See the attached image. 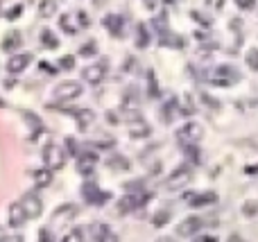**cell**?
I'll list each match as a JSON object with an SVG mask.
<instances>
[{
  "label": "cell",
  "instance_id": "6da1fadb",
  "mask_svg": "<svg viewBox=\"0 0 258 242\" xmlns=\"http://www.w3.org/2000/svg\"><path fill=\"white\" fill-rule=\"evenodd\" d=\"M190 179H192V165L184 163L170 172V177L166 179V188L168 190H181L190 183Z\"/></svg>",
  "mask_w": 258,
  "mask_h": 242
},
{
  "label": "cell",
  "instance_id": "7a4b0ae2",
  "mask_svg": "<svg viewBox=\"0 0 258 242\" xmlns=\"http://www.w3.org/2000/svg\"><path fill=\"white\" fill-rule=\"evenodd\" d=\"M66 154L68 152L61 147V145L57 143H50L43 150V163H46V168H50V170H61L64 165H66Z\"/></svg>",
  "mask_w": 258,
  "mask_h": 242
},
{
  "label": "cell",
  "instance_id": "3957f363",
  "mask_svg": "<svg viewBox=\"0 0 258 242\" xmlns=\"http://www.w3.org/2000/svg\"><path fill=\"white\" fill-rule=\"evenodd\" d=\"M240 79H242V75L233 66H220V68H215L211 72V82L215 86H233V84H238Z\"/></svg>",
  "mask_w": 258,
  "mask_h": 242
},
{
  "label": "cell",
  "instance_id": "277c9868",
  "mask_svg": "<svg viewBox=\"0 0 258 242\" xmlns=\"http://www.w3.org/2000/svg\"><path fill=\"white\" fill-rule=\"evenodd\" d=\"M150 199V192H145V190H134V192H127L122 199L118 202V213H132V210L140 208L143 204Z\"/></svg>",
  "mask_w": 258,
  "mask_h": 242
},
{
  "label": "cell",
  "instance_id": "5b68a950",
  "mask_svg": "<svg viewBox=\"0 0 258 242\" xmlns=\"http://www.w3.org/2000/svg\"><path fill=\"white\" fill-rule=\"evenodd\" d=\"M204 136V129L199 122H186L181 129L177 131V140L181 145H197Z\"/></svg>",
  "mask_w": 258,
  "mask_h": 242
},
{
  "label": "cell",
  "instance_id": "8992f818",
  "mask_svg": "<svg viewBox=\"0 0 258 242\" xmlns=\"http://www.w3.org/2000/svg\"><path fill=\"white\" fill-rule=\"evenodd\" d=\"M106 70H109V64H106V59L93 61L91 66H86L84 70H82V79H84V82H88V84H100V82L104 79Z\"/></svg>",
  "mask_w": 258,
  "mask_h": 242
},
{
  "label": "cell",
  "instance_id": "52a82bcc",
  "mask_svg": "<svg viewBox=\"0 0 258 242\" xmlns=\"http://www.w3.org/2000/svg\"><path fill=\"white\" fill-rule=\"evenodd\" d=\"M57 102H68V100H77L82 95V84L77 82H61L59 86H54L52 91Z\"/></svg>",
  "mask_w": 258,
  "mask_h": 242
},
{
  "label": "cell",
  "instance_id": "ba28073f",
  "mask_svg": "<svg viewBox=\"0 0 258 242\" xmlns=\"http://www.w3.org/2000/svg\"><path fill=\"white\" fill-rule=\"evenodd\" d=\"M20 206L25 210L27 220H36V217L43 213V202H41L39 195H34V192H25V195L20 197Z\"/></svg>",
  "mask_w": 258,
  "mask_h": 242
},
{
  "label": "cell",
  "instance_id": "9c48e42d",
  "mask_svg": "<svg viewBox=\"0 0 258 242\" xmlns=\"http://www.w3.org/2000/svg\"><path fill=\"white\" fill-rule=\"evenodd\" d=\"M77 213H80V208H77L75 204H61L59 208L52 213V220H50V224L59 229V226H64V224L70 222V220H73Z\"/></svg>",
  "mask_w": 258,
  "mask_h": 242
},
{
  "label": "cell",
  "instance_id": "30bf717a",
  "mask_svg": "<svg viewBox=\"0 0 258 242\" xmlns=\"http://www.w3.org/2000/svg\"><path fill=\"white\" fill-rule=\"evenodd\" d=\"M82 197H84L88 204H93V206H102V204L109 199V195L102 192V190L98 188V183H93V181H86L84 186H82Z\"/></svg>",
  "mask_w": 258,
  "mask_h": 242
},
{
  "label": "cell",
  "instance_id": "8fae6325",
  "mask_svg": "<svg viewBox=\"0 0 258 242\" xmlns=\"http://www.w3.org/2000/svg\"><path fill=\"white\" fill-rule=\"evenodd\" d=\"M202 226H204V220H202V217L190 215V217H186L184 222L177 226V233H179V236H184V238H190V236H195V233H199Z\"/></svg>",
  "mask_w": 258,
  "mask_h": 242
},
{
  "label": "cell",
  "instance_id": "7c38bea8",
  "mask_svg": "<svg viewBox=\"0 0 258 242\" xmlns=\"http://www.w3.org/2000/svg\"><path fill=\"white\" fill-rule=\"evenodd\" d=\"M127 131H129L132 138H147L152 134V127L143 118H134V120H127Z\"/></svg>",
  "mask_w": 258,
  "mask_h": 242
},
{
  "label": "cell",
  "instance_id": "4fadbf2b",
  "mask_svg": "<svg viewBox=\"0 0 258 242\" xmlns=\"http://www.w3.org/2000/svg\"><path fill=\"white\" fill-rule=\"evenodd\" d=\"M95 163H98V154H95V152H82L80 156H77V170H80V174H84V177L91 174Z\"/></svg>",
  "mask_w": 258,
  "mask_h": 242
},
{
  "label": "cell",
  "instance_id": "5bb4252c",
  "mask_svg": "<svg viewBox=\"0 0 258 242\" xmlns=\"http://www.w3.org/2000/svg\"><path fill=\"white\" fill-rule=\"evenodd\" d=\"M30 61H32V57L30 54H14L12 59L7 61V72H12V75H16V72H23L30 66Z\"/></svg>",
  "mask_w": 258,
  "mask_h": 242
},
{
  "label": "cell",
  "instance_id": "9a60e30c",
  "mask_svg": "<svg viewBox=\"0 0 258 242\" xmlns=\"http://www.w3.org/2000/svg\"><path fill=\"white\" fill-rule=\"evenodd\" d=\"M20 116H23V120H25V124H27V129H30V136L39 138L41 131H43V122L39 120V116H34L32 111H23Z\"/></svg>",
  "mask_w": 258,
  "mask_h": 242
},
{
  "label": "cell",
  "instance_id": "2e32d148",
  "mask_svg": "<svg viewBox=\"0 0 258 242\" xmlns=\"http://www.w3.org/2000/svg\"><path fill=\"white\" fill-rule=\"evenodd\" d=\"M25 222H27V215H25V210H23V206H20V202L12 204V206H9V226L18 229V226H23Z\"/></svg>",
  "mask_w": 258,
  "mask_h": 242
},
{
  "label": "cell",
  "instance_id": "e0dca14e",
  "mask_svg": "<svg viewBox=\"0 0 258 242\" xmlns=\"http://www.w3.org/2000/svg\"><path fill=\"white\" fill-rule=\"evenodd\" d=\"M177 111H179V102L170 95V98L166 100V104L161 106V120L166 124H170L172 120H174V116H177Z\"/></svg>",
  "mask_w": 258,
  "mask_h": 242
},
{
  "label": "cell",
  "instance_id": "ac0fdd59",
  "mask_svg": "<svg viewBox=\"0 0 258 242\" xmlns=\"http://www.w3.org/2000/svg\"><path fill=\"white\" fill-rule=\"evenodd\" d=\"M186 199L190 202L192 208H202V206H208V204L218 202V195H215V192H204V195H186Z\"/></svg>",
  "mask_w": 258,
  "mask_h": 242
},
{
  "label": "cell",
  "instance_id": "d6986e66",
  "mask_svg": "<svg viewBox=\"0 0 258 242\" xmlns=\"http://www.w3.org/2000/svg\"><path fill=\"white\" fill-rule=\"evenodd\" d=\"M20 43H23V34H20L18 30H12V32L2 39V50H5V52H14V50L20 48Z\"/></svg>",
  "mask_w": 258,
  "mask_h": 242
},
{
  "label": "cell",
  "instance_id": "ffe728a7",
  "mask_svg": "<svg viewBox=\"0 0 258 242\" xmlns=\"http://www.w3.org/2000/svg\"><path fill=\"white\" fill-rule=\"evenodd\" d=\"M88 233H91V242H104L111 231H109V226L104 222H93L88 226Z\"/></svg>",
  "mask_w": 258,
  "mask_h": 242
},
{
  "label": "cell",
  "instance_id": "44dd1931",
  "mask_svg": "<svg viewBox=\"0 0 258 242\" xmlns=\"http://www.w3.org/2000/svg\"><path fill=\"white\" fill-rule=\"evenodd\" d=\"M104 27L113 36H122V18H120L118 14H109L104 16Z\"/></svg>",
  "mask_w": 258,
  "mask_h": 242
},
{
  "label": "cell",
  "instance_id": "7402d4cb",
  "mask_svg": "<svg viewBox=\"0 0 258 242\" xmlns=\"http://www.w3.org/2000/svg\"><path fill=\"white\" fill-rule=\"evenodd\" d=\"M106 165L116 172H127L129 170V161H127L122 154H111V156L106 158Z\"/></svg>",
  "mask_w": 258,
  "mask_h": 242
},
{
  "label": "cell",
  "instance_id": "603a6c76",
  "mask_svg": "<svg viewBox=\"0 0 258 242\" xmlns=\"http://www.w3.org/2000/svg\"><path fill=\"white\" fill-rule=\"evenodd\" d=\"M50 181H52V170H50V168H41V170L34 172V183H36V188H46Z\"/></svg>",
  "mask_w": 258,
  "mask_h": 242
},
{
  "label": "cell",
  "instance_id": "cb8c5ba5",
  "mask_svg": "<svg viewBox=\"0 0 258 242\" xmlns=\"http://www.w3.org/2000/svg\"><path fill=\"white\" fill-rule=\"evenodd\" d=\"M145 91L147 98H159V82H156V75L154 70H147V82H145Z\"/></svg>",
  "mask_w": 258,
  "mask_h": 242
},
{
  "label": "cell",
  "instance_id": "d4e9b609",
  "mask_svg": "<svg viewBox=\"0 0 258 242\" xmlns=\"http://www.w3.org/2000/svg\"><path fill=\"white\" fill-rule=\"evenodd\" d=\"M75 120H77V124H80L82 129H86L88 124L95 122V113H93L91 109H82V111L75 113Z\"/></svg>",
  "mask_w": 258,
  "mask_h": 242
},
{
  "label": "cell",
  "instance_id": "484cf974",
  "mask_svg": "<svg viewBox=\"0 0 258 242\" xmlns=\"http://www.w3.org/2000/svg\"><path fill=\"white\" fill-rule=\"evenodd\" d=\"M59 23H61V30H64L66 34H77V32H80V27H77V23H75L73 14H64Z\"/></svg>",
  "mask_w": 258,
  "mask_h": 242
},
{
  "label": "cell",
  "instance_id": "4316f807",
  "mask_svg": "<svg viewBox=\"0 0 258 242\" xmlns=\"http://www.w3.org/2000/svg\"><path fill=\"white\" fill-rule=\"evenodd\" d=\"M161 41H163V46H172V48H186V39H181V36H177V34L172 32H163V36H161Z\"/></svg>",
  "mask_w": 258,
  "mask_h": 242
},
{
  "label": "cell",
  "instance_id": "83f0119b",
  "mask_svg": "<svg viewBox=\"0 0 258 242\" xmlns=\"http://www.w3.org/2000/svg\"><path fill=\"white\" fill-rule=\"evenodd\" d=\"M170 217H172V213H170L168 208L156 210V213H154V217H152V226H156V229H161V226H166V224L170 222Z\"/></svg>",
  "mask_w": 258,
  "mask_h": 242
},
{
  "label": "cell",
  "instance_id": "f1b7e54d",
  "mask_svg": "<svg viewBox=\"0 0 258 242\" xmlns=\"http://www.w3.org/2000/svg\"><path fill=\"white\" fill-rule=\"evenodd\" d=\"M136 46H138V48L150 46V32H147V27L143 25V23L136 27Z\"/></svg>",
  "mask_w": 258,
  "mask_h": 242
},
{
  "label": "cell",
  "instance_id": "f546056e",
  "mask_svg": "<svg viewBox=\"0 0 258 242\" xmlns=\"http://www.w3.org/2000/svg\"><path fill=\"white\" fill-rule=\"evenodd\" d=\"M54 12H57V2H54V0H43V2L39 5V16L41 18H50Z\"/></svg>",
  "mask_w": 258,
  "mask_h": 242
},
{
  "label": "cell",
  "instance_id": "4dcf8cb0",
  "mask_svg": "<svg viewBox=\"0 0 258 242\" xmlns=\"http://www.w3.org/2000/svg\"><path fill=\"white\" fill-rule=\"evenodd\" d=\"M184 147H186V158L190 161V165L202 163V154H199L197 145H184Z\"/></svg>",
  "mask_w": 258,
  "mask_h": 242
},
{
  "label": "cell",
  "instance_id": "1f68e13d",
  "mask_svg": "<svg viewBox=\"0 0 258 242\" xmlns=\"http://www.w3.org/2000/svg\"><path fill=\"white\" fill-rule=\"evenodd\" d=\"M41 41H43V46H46L48 50H54V48L59 46V39H57L50 30H43V32H41Z\"/></svg>",
  "mask_w": 258,
  "mask_h": 242
},
{
  "label": "cell",
  "instance_id": "d6a6232c",
  "mask_svg": "<svg viewBox=\"0 0 258 242\" xmlns=\"http://www.w3.org/2000/svg\"><path fill=\"white\" fill-rule=\"evenodd\" d=\"M116 145V138L113 136H98L93 140V147H102V150H111Z\"/></svg>",
  "mask_w": 258,
  "mask_h": 242
},
{
  "label": "cell",
  "instance_id": "836d02e7",
  "mask_svg": "<svg viewBox=\"0 0 258 242\" xmlns=\"http://www.w3.org/2000/svg\"><path fill=\"white\" fill-rule=\"evenodd\" d=\"M61 242H84V233H82V229H75L61 238Z\"/></svg>",
  "mask_w": 258,
  "mask_h": 242
},
{
  "label": "cell",
  "instance_id": "e575fe53",
  "mask_svg": "<svg viewBox=\"0 0 258 242\" xmlns=\"http://www.w3.org/2000/svg\"><path fill=\"white\" fill-rule=\"evenodd\" d=\"M95 52H98V46H95V41H86V46L80 48V54H82V57H93Z\"/></svg>",
  "mask_w": 258,
  "mask_h": 242
},
{
  "label": "cell",
  "instance_id": "d590c367",
  "mask_svg": "<svg viewBox=\"0 0 258 242\" xmlns=\"http://www.w3.org/2000/svg\"><path fill=\"white\" fill-rule=\"evenodd\" d=\"M245 59H247V66H249L252 70H258V50L256 48H252V50L247 52Z\"/></svg>",
  "mask_w": 258,
  "mask_h": 242
},
{
  "label": "cell",
  "instance_id": "8d00e7d4",
  "mask_svg": "<svg viewBox=\"0 0 258 242\" xmlns=\"http://www.w3.org/2000/svg\"><path fill=\"white\" fill-rule=\"evenodd\" d=\"M66 147H68V154H70V156H80L82 154L80 143H77L75 138H66Z\"/></svg>",
  "mask_w": 258,
  "mask_h": 242
},
{
  "label": "cell",
  "instance_id": "74e56055",
  "mask_svg": "<svg viewBox=\"0 0 258 242\" xmlns=\"http://www.w3.org/2000/svg\"><path fill=\"white\" fill-rule=\"evenodd\" d=\"M242 213H245L247 217H254L258 213V204H254V202H247L245 206H242Z\"/></svg>",
  "mask_w": 258,
  "mask_h": 242
},
{
  "label": "cell",
  "instance_id": "f35d334b",
  "mask_svg": "<svg viewBox=\"0 0 258 242\" xmlns=\"http://www.w3.org/2000/svg\"><path fill=\"white\" fill-rule=\"evenodd\" d=\"M39 242H57V240L52 238V231L50 229H41L39 231Z\"/></svg>",
  "mask_w": 258,
  "mask_h": 242
},
{
  "label": "cell",
  "instance_id": "ab89813d",
  "mask_svg": "<svg viewBox=\"0 0 258 242\" xmlns=\"http://www.w3.org/2000/svg\"><path fill=\"white\" fill-rule=\"evenodd\" d=\"M61 68H64V70H70V68H73L75 66V57H70V54H66V57H64V59H61Z\"/></svg>",
  "mask_w": 258,
  "mask_h": 242
},
{
  "label": "cell",
  "instance_id": "60d3db41",
  "mask_svg": "<svg viewBox=\"0 0 258 242\" xmlns=\"http://www.w3.org/2000/svg\"><path fill=\"white\" fill-rule=\"evenodd\" d=\"M18 14H23V5H16L14 7V9H9V12H7V18H16V16H18Z\"/></svg>",
  "mask_w": 258,
  "mask_h": 242
},
{
  "label": "cell",
  "instance_id": "b9f144b4",
  "mask_svg": "<svg viewBox=\"0 0 258 242\" xmlns=\"http://www.w3.org/2000/svg\"><path fill=\"white\" fill-rule=\"evenodd\" d=\"M0 242H23V236H5L0 238Z\"/></svg>",
  "mask_w": 258,
  "mask_h": 242
},
{
  "label": "cell",
  "instance_id": "7bdbcfd3",
  "mask_svg": "<svg viewBox=\"0 0 258 242\" xmlns=\"http://www.w3.org/2000/svg\"><path fill=\"white\" fill-rule=\"evenodd\" d=\"M202 100H204V102H206V104H208V106H213V109H218V102H215V100H211V95H202Z\"/></svg>",
  "mask_w": 258,
  "mask_h": 242
},
{
  "label": "cell",
  "instance_id": "ee69618b",
  "mask_svg": "<svg viewBox=\"0 0 258 242\" xmlns=\"http://www.w3.org/2000/svg\"><path fill=\"white\" fill-rule=\"evenodd\" d=\"M134 68H136V59H134V57H129V59H127V64H125V70H134Z\"/></svg>",
  "mask_w": 258,
  "mask_h": 242
},
{
  "label": "cell",
  "instance_id": "f6af8a7d",
  "mask_svg": "<svg viewBox=\"0 0 258 242\" xmlns=\"http://www.w3.org/2000/svg\"><path fill=\"white\" fill-rule=\"evenodd\" d=\"M77 18H80L82 27H88V18H86V14H84V12H80V14H77Z\"/></svg>",
  "mask_w": 258,
  "mask_h": 242
},
{
  "label": "cell",
  "instance_id": "bcb514c9",
  "mask_svg": "<svg viewBox=\"0 0 258 242\" xmlns=\"http://www.w3.org/2000/svg\"><path fill=\"white\" fill-rule=\"evenodd\" d=\"M195 242H218V240H215L213 236H202V238H197Z\"/></svg>",
  "mask_w": 258,
  "mask_h": 242
},
{
  "label": "cell",
  "instance_id": "7dc6e473",
  "mask_svg": "<svg viewBox=\"0 0 258 242\" xmlns=\"http://www.w3.org/2000/svg\"><path fill=\"white\" fill-rule=\"evenodd\" d=\"M104 242H120V240H118V236H116V233H109V238H106Z\"/></svg>",
  "mask_w": 258,
  "mask_h": 242
},
{
  "label": "cell",
  "instance_id": "c3c4849f",
  "mask_svg": "<svg viewBox=\"0 0 258 242\" xmlns=\"http://www.w3.org/2000/svg\"><path fill=\"white\" fill-rule=\"evenodd\" d=\"M229 242H247V240H242L240 236H231V238H229Z\"/></svg>",
  "mask_w": 258,
  "mask_h": 242
},
{
  "label": "cell",
  "instance_id": "681fc988",
  "mask_svg": "<svg viewBox=\"0 0 258 242\" xmlns=\"http://www.w3.org/2000/svg\"><path fill=\"white\" fill-rule=\"evenodd\" d=\"M156 242H174V240H172V238H159Z\"/></svg>",
  "mask_w": 258,
  "mask_h": 242
},
{
  "label": "cell",
  "instance_id": "f907efd6",
  "mask_svg": "<svg viewBox=\"0 0 258 242\" xmlns=\"http://www.w3.org/2000/svg\"><path fill=\"white\" fill-rule=\"evenodd\" d=\"M2 12H5V9H2V0H0V16H2Z\"/></svg>",
  "mask_w": 258,
  "mask_h": 242
},
{
  "label": "cell",
  "instance_id": "816d5d0a",
  "mask_svg": "<svg viewBox=\"0 0 258 242\" xmlns=\"http://www.w3.org/2000/svg\"><path fill=\"white\" fill-rule=\"evenodd\" d=\"M2 106H5V100H2V98H0V109H2Z\"/></svg>",
  "mask_w": 258,
  "mask_h": 242
}]
</instances>
